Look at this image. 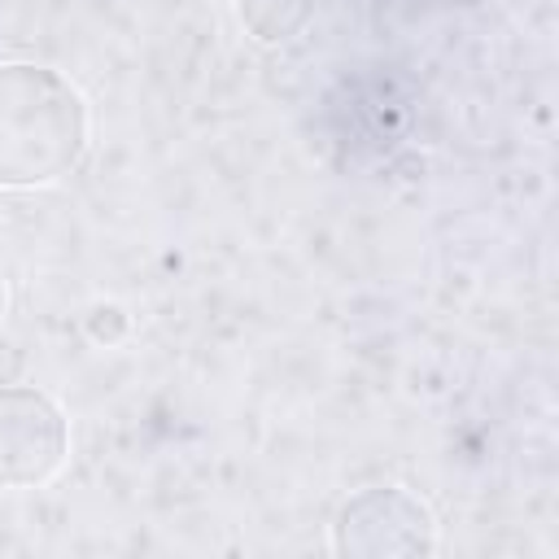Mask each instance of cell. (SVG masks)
<instances>
[{
  "instance_id": "cell-1",
  "label": "cell",
  "mask_w": 559,
  "mask_h": 559,
  "mask_svg": "<svg viewBox=\"0 0 559 559\" xmlns=\"http://www.w3.org/2000/svg\"><path fill=\"white\" fill-rule=\"evenodd\" d=\"M87 153V100L52 66H0V188H48Z\"/></svg>"
},
{
  "instance_id": "cell-2",
  "label": "cell",
  "mask_w": 559,
  "mask_h": 559,
  "mask_svg": "<svg viewBox=\"0 0 559 559\" xmlns=\"http://www.w3.org/2000/svg\"><path fill=\"white\" fill-rule=\"evenodd\" d=\"M332 550L358 559L389 555H432L437 550V515L432 507L402 485H371L341 502L332 520Z\"/></svg>"
},
{
  "instance_id": "cell-3",
  "label": "cell",
  "mask_w": 559,
  "mask_h": 559,
  "mask_svg": "<svg viewBox=\"0 0 559 559\" xmlns=\"http://www.w3.org/2000/svg\"><path fill=\"white\" fill-rule=\"evenodd\" d=\"M70 454V419L35 384H0V485L39 489Z\"/></svg>"
},
{
  "instance_id": "cell-4",
  "label": "cell",
  "mask_w": 559,
  "mask_h": 559,
  "mask_svg": "<svg viewBox=\"0 0 559 559\" xmlns=\"http://www.w3.org/2000/svg\"><path fill=\"white\" fill-rule=\"evenodd\" d=\"M240 26L258 44H288L314 17V0H236Z\"/></svg>"
},
{
  "instance_id": "cell-5",
  "label": "cell",
  "mask_w": 559,
  "mask_h": 559,
  "mask_svg": "<svg viewBox=\"0 0 559 559\" xmlns=\"http://www.w3.org/2000/svg\"><path fill=\"white\" fill-rule=\"evenodd\" d=\"M127 328H131V319H127L122 306H96V310L87 314V332H92V341L114 345V341L127 336Z\"/></svg>"
},
{
  "instance_id": "cell-6",
  "label": "cell",
  "mask_w": 559,
  "mask_h": 559,
  "mask_svg": "<svg viewBox=\"0 0 559 559\" xmlns=\"http://www.w3.org/2000/svg\"><path fill=\"white\" fill-rule=\"evenodd\" d=\"M22 367H26L22 345H17V341H9V336H0V384H17Z\"/></svg>"
},
{
  "instance_id": "cell-7",
  "label": "cell",
  "mask_w": 559,
  "mask_h": 559,
  "mask_svg": "<svg viewBox=\"0 0 559 559\" xmlns=\"http://www.w3.org/2000/svg\"><path fill=\"white\" fill-rule=\"evenodd\" d=\"M4 310H9V280H4V271H0V319H4Z\"/></svg>"
}]
</instances>
